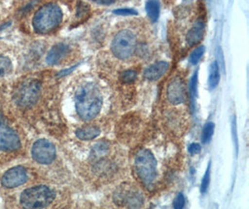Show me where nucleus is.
Wrapping results in <instances>:
<instances>
[{
	"label": "nucleus",
	"instance_id": "8",
	"mask_svg": "<svg viewBox=\"0 0 249 209\" xmlns=\"http://www.w3.org/2000/svg\"><path fill=\"white\" fill-rule=\"evenodd\" d=\"M56 155V150L53 143L47 140H38L35 143L32 148V156L39 164H51Z\"/></svg>",
	"mask_w": 249,
	"mask_h": 209
},
{
	"label": "nucleus",
	"instance_id": "11",
	"mask_svg": "<svg viewBox=\"0 0 249 209\" xmlns=\"http://www.w3.org/2000/svg\"><path fill=\"white\" fill-rule=\"evenodd\" d=\"M69 52V47L66 44H57L53 46L49 51L46 62L49 65L58 64L63 59L66 58Z\"/></svg>",
	"mask_w": 249,
	"mask_h": 209
},
{
	"label": "nucleus",
	"instance_id": "20",
	"mask_svg": "<svg viewBox=\"0 0 249 209\" xmlns=\"http://www.w3.org/2000/svg\"><path fill=\"white\" fill-rule=\"evenodd\" d=\"M204 51H205V48H204V46H200L197 48H195L193 50V53L191 54L190 62L193 64H197L199 63V61L201 60V58L204 55Z\"/></svg>",
	"mask_w": 249,
	"mask_h": 209
},
{
	"label": "nucleus",
	"instance_id": "25",
	"mask_svg": "<svg viewBox=\"0 0 249 209\" xmlns=\"http://www.w3.org/2000/svg\"><path fill=\"white\" fill-rule=\"evenodd\" d=\"M185 206V198L182 193H179L174 201V208L177 209H183Z\"/></svg>",
	"mask_w": 249,
	"mask_h": 209
},
{
	"label": "nucleus",
	"instance_id": "18",
	"mask_svg": "<svg viewBox=\"0 0 249 209\" xmlns=\"http://www.w3.org/2000/svg\"><path fill=\"white\" fill-rule=\"evenodd\" d=\"M12 70V64L8 57L0 56V77L10 74Z\"/></svg>",
	"mask_w": 249,
	"mask_h": 209
},
{
	"label": "nucleus",
	"instance_id": "26",
	"mask_svg": "<svg viewBox=\"0 0 249 209\" xmlns=\"http://www.w3.org/2000/svg\"><path fill=\"white\" fill-rule=\"evenodd\" d=\"M189 152L192 154H199L201 152V146L198 143H193L189 147Z\"/></svg>",
	"mask_w": 249,
	"mask_h": 209
},
{
	"label": "nucleus",
	"instance_id": "21",
	"mask_svg": "<svg viewBox=\"0 0 249 209\" xmlns=\"http://www.w3.org/2000/svg\"><path fill=\"white\" fill-rule=\"evenodd\" d=\"M136 77H137V73L134 70H127L124 71V73H122L121 75V81L124 82V83H132L136 80Z\"/></svg>",
	"mask_w": 249,
	"mask_h": 209
},
{
	"label": "nucleus",
	"instance_id": "2",
	"mask_svg": "<svg viewBox=\"0 0 249 209\" xmlns=\"http://www.w3.org/2000/svg\"><path fill=\"white\" fill-rule=\"evenodd\" d=\"M63 20V12L60 7L49 3L36 12L33 18L34 29L39 33H48L56 29Z\"/></svg>",
	"mask_w": 249,
	"mask_h": 209
},
{
	"label": "nucleus",
	"instance_id": "24",
	"mask_svg": "<svg viewBox=\"0 0 249 209\" xmlns=\"http://www.w3.org/2000/svg\"><path fill=\"white\" fill-rule=\"evenodd\" d=\"M114 13L117 15H121V16H130V15H137V11L132 9H119L114 11Z\"/></svg>",
	"mask_w": 249,
	"mask_h": 209
},
{
	"label": "nucleus",
	"instance_id": "9",
	"mask_svg": "<svg viewBox=\"0 0 249 209\" xmlns=\"http://www.w3.org/2000/svg\"><path fill=\"white\" fill-rule=\"evenodd\" d=\"M27 172L23 166H15L8 170L2 177V185L6 188H15L23 185L27 180Z\"/></svg>",
	"mask_w": 249,
	"mask_h": 209
},
{
	"label": "nucleus",
	"instance_id": "4",
	"mask_svg": "<svg viewBox=\"0 0 249 209\" xmlns=\"http://www.w3.org/2000/svg\"><path fill=\"white\" fill-rule=\"evenodd\" d=\"M54 193L47 186H35L23 191L21 204L25 209H43L49 207L54 200Z\"/></svg>",
	"mask_w": 249,
	"mask_h": 209
},
{
	"label": "nucleus",
	"instance_id": "16",
	"mask_svg": "<svg viewBox=\"0 0 249 209\" xmlns=\"http://www.w3.org/2000/svg\"><path fill=\"white\" fill-rule=\"evenodd\" d=\"M147 16L153 22H156L160 16V3L157 0H149L146 5Z\"/></svg>",
	"mask_w": 249,
	"mask_h": 209
},
{
	"label": "nucleus",
	"instance_id": "7",
	"mask_svg": "<svg viewBox=\"0 0 249 209\" xmlns=\"http://www.w3.org/2000/svg\"><path fill=\"white\" fill-rule=\"evenodd\" d=\"M21 147V141L17 133L8 125L0 112V151L12 152Z\"/></svg>",
	"mask_w": 249,
	"mask_h": 209
},
{
	"label": "nucleus",
	"instance_id": "27",
	"mask_svg": "<svg viewBox=\"0 0 249 209\" xmlns=\"http://www.w3.org/2000/svg\"><path fill=\"white\" fill-rule=\"evenodd\" d=\"M91 1L100 5H111L115 2V0H91Z\"/></svg>",
	"mask_w": 249,
	"mask_h": 209
},
{
	"label": "nucleus",
	"instance_id": "17",
	"mask_svg": "<svg viewBox=\"0 0 249 209\" xmlns=\"http://www.w3.org/2000/svg\"><path fill=\"white\" fill-rule=\"evenodd\" d=\"M220 80V74H219V68L217 63H213L211 64L210 68V74H209V79H208V83H209V87L210 88H215Z\"/></svg>",
	"mask_w": 249,
	"mask_h": 209
},
{
	"label": "nucleus",
	"instance_id": "14",
	"mask_svg": "<svg viewBox=\"0 0 249 209\" xmlns=\"http://www.w3.org/2000/svg\"><path fill=\"white\" fill-rule=\"evenodd\" d=\"M99 135H100V129L92 126H87V127L81 128L76 131V136L81 141L93 140Z\"/></svg>",
	"mask_w": 249,
	"mask_h": 209
},
{
	"label": "nucleus",
	"instance_id": "12",
	"mask_svg": "<svg viewBox=\"0 0 249 209\" xmlns=\"http://www.w3.org/2000/svg\"><path fill=\"white\" fill-rule=\"evenodd\" d=\"M169 68V64L165 62H158L147 67L144 71V77L149 81H155L162 77Z\"/></svg>",
	"mask_w": 249,
	"mask_h": 209
},
{
	"label": "nucleus",
	"instance_id": "1",
	"mask_svg": "<svg viewBox=\"0 0 249 209\" xmlns=\"http://www.w3.org/2000/svg\"><path fill=\"white\" fill-rule=\"evenodd\" d=\"M75 101L77 113L83 120L93 119L102 108V95L98 87L93 83L81 85L76 91Z\"/></svg>",
	"mask_w": 249,
	"mask_h": 209
},
{
	"label": "nucleus",
	"instance_id": "5",
	"mask_svg": "<svg viewBox=\"0 0 249 209\" xmlns=\"http://www.w3.org/2000/svg\"><path fill=\"white\" fill-rule=\"evenodd\" d=\"M40 94V84L34 79H28L22 82L13 93L14 102L23 108L33 106L37 101Z\"/></svg>",
	"mask_w": 249,
	"mask_h": 209
},
{
	"label": "nucleus",
	"instance_id": "10",
	"mask_svg": "<svg viewBox=\"0 0 249 209\" xmlns=\"http://www.w3.org/2000/svg\"><path fill=\"white\" fill-rule=\"evenodd\" d=\"M167 99L171 103L180 104L186 99V88L181 77H174L167 87Z\"/></svg>",
	"mask_w": 249,
	"mask_h": 209
},
{
	"label": "nucleus",
	"instance_id": "22",
	"mask_svg": "<svg viewBox=\"0 0 249 209\" xmlns=\"http://www.w3.org/2000/svg\"><path fill=\"white\" fill-rule=\"evenodd\" d=\"M197 87H198V72H196L191 79L190 82V93L192 96V99H194L197 94Z\"/></svg>",
	"mask_w": 249,
	"mask_h": 209
},
{
	"label": "nucleus",
	"instance_id": "13",
	"mask_svg": "<svg viewBox=\"0 0 249 209\" xmlns=\"http://www.w3.org/2000/svg\"><path fill=\"white\" fill-rule=\"evenodd\" d=\"M204 34V22L202 20H198L193 25V28L187 33V43L190 46L199 44L203 40Z\"/></svg>",
	"mask_w": 249,
	"mask_h": 209
},
{
	"label": "nucleus",
	"instance_id": "6",
	"mask_svg": "<svg viewBox=\"0 0 249 209\" xmlns=\"http://www.w3.org/2000/svg\"><path fill=\"white\" fill-rule=\"evenodd\" d=\"M136 37L130 30H122L115 35L111 43L114 55L121 60H127L135 53Z\"/></svg>",
	"mask_w": 249,
	"mask_h": 209
},
{
	"label": "nucleus",
	"instance_id": "15",
	"mask_svg": "<svg viewBox=\"0 0 249 209\" xmlns=\"http://www.w3.org/2000/svg\"><path fill=\"white\" fill-rule=\"evenodd\" d=\"M109 150V145L106 142L96 143L91 149V157L92 160H100L106 156Z\"/></svg>",
	"mask_w": 249,
	"mask_h": 209
},
{
	"label": "nucleus",
	"instance_id": "19",
	"mask_svg": "<svg viewBox=\"0 0 249 209\" xmlns=\"http://www.w3.org/2000/svg\"><path fill=\"white\" fill-rule=\"evenodd\" d=\"M214 129H215V125L212 122L207 123L204 126V130H203V137H202V140H203L204 143H208L210 142V140L212 139L213 133H214Z\"/></svg>",
	"mask_w": 249,
	"mask_h": 209
},
{
	"label": "nucleus",
	"instance_id": "23",
	"mask_svg": "<svg viewBox=\"0 0 249 209\" xmlns=\"http://www.w3.org/2000/svg\"><path fill=\"white\" fill-rule=\"evenodd\" d=\"M209 184H210V165H208V166H207L206 172H205L204 177H203V180H202L201 192L203 193H206V191L208 190V187H209Z\"/></svg>",
	"mask_w": 249,
	"mask_h": 209
},
{
	"label": "nucleus",
	"instance_id": "3",
	"mask_svg": "<svg viewBox=\"0 0 249 209\" xmlns=\"http://www.w3.org/2000/svg\"><path fill=\"white\" fill-rule=\"evenodd\" d=\"M135 168L137 177L145 186L151 187L154 184L157 177V162L150 151L143 149L137 153Z\"/></svg>",
	"mask_w": 249,
	"mask_h": 209
}]
</instances>
